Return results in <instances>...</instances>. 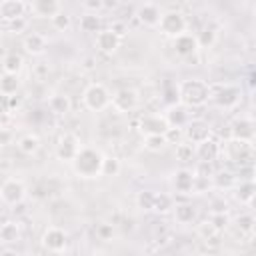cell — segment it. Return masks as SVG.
Listing matches in <instances>:
<instances>
[{
	"instance_id": "cell-1",
	"label": "cell",
	"mask_w": 256,
	"mask_h": 256,
	"mask_svg": "<svg viewBox=\"0 0 256 256\" xmlns=\"http://www.w3.org/2000/svg\"><path fill=\"white\" fill-rule=\"evenodd\" d=\"M176 92H178V100L186 108H200V106L210 102L212 86L200 78H188V80L178 84Z\"/></svg>"
},
{
	"instance_id": "cell-2",
	"label": "cell",
	"mask_w": 256,
	"mask_h": 256,
	"mask_svg": "<svg viewBox=\"0 0 256 256\" xmlns=\"http://www.w3.org/2000/svg\"><path fill=\"white\" fill-rule=\"evenodd\" d=\"M102 160H104V154L100 150L90 148V146H86V148L80 146L78 154L74 156V160L70 164H72V170L76 172V176L92 180V178L102 176Z\"/></svg>"
},
{
	"instance_id": "cell-3",
	"label": "cell",
	"mask_w": 256,
	"mask_h": 256,
	"mask_svg": "<svg viewBox=\"0 0 256 256\" xmlns=\"http://www.w3.org/2000/svg\"><path fill=\"white\" fill-rule=\"evenodd\" d=\"M110 100H112L110 90L104 84H100V82L88 84L84 88V92H82V104L90 112H102V110H106L110 106Z\"/></svg>"
},
{
	"instance_id": "cell-4",
	"label": "cell",
	"mask_w": 256,
	"mask_h": 256,
	"mask_svg": "<svg viewBox=\"0 0 256 256\" xmlns=\"http://www.w3.org/2000/svg\"><path fill=\"white\" fill-rule=\"evenodd\" d=\"M164 36L168 38H176L180 36L182 32H186L188 28V22H186V16L178 10H168V12H162L160 14V22L156 26Z\"/></svg>"
},
{
	"instance_id": "cell-5",
	"label": "cell",
	"mask_w": 256,
	"mask_h": 256,
	"mask_svg": "<svg viewBox=\"0 0 256 256\" xmlns=\"http://www.w3.org/2000/svg\"><path fill=\"white\" fill-rule=\"evenodd\" d=\"M26 184L20 178H6L0 184V200L6 206H20L26 200Z\"/></svg>"
},
{
	"instance_id": "cell-6",
	"label": "cell",
	"mask_w": 256,
	"mask_h": 256,
	"mask_svg": "<svg viewBox=\"0 0 256 256\" xmlns=\"http://www.w3.org/2000/svg\"><path fill=\"white\" fill-rule=\"evenodd\" d=\"M220 156L228 162H250L252 158V142H242L230 138L226 144H220Z\"/></svg>"
},
{
	"instance_id": "cell-7",
	"label": "cell",
	"mask_w": 256,
	"mask_h": 256,
	"mask_svg": "<svg viewBox=\"0 0 256 256\" xmlns=\"http://www.w3.org/2000/svg\"><path fill=\"white\" fill-rule=\"evenodd\" d=\"M240 98H242L240 90H238L236 86H230V84L220 86V88H216V90L210 92V102H214V104H216L218 108H222V110H232V108H236L238 102H240Z\"/></svg>"
},
{
	"instance_id": "cell-8",
	"label": "cell",
	"mask_w": 256,
	"mask_h": 256,
	"mask_svg": "<svg viewBox=\"0 0 256 256\" xmlns=\"http://www.w3.org/2000/svg\"><path fill=\"white\" fill-rule=\"evenodd\" d=\"M138 102H140V96L134 88H120L118 92L112 94L110 106L120 114H128L138 108Z\"/></svg>"
},
{
	"instance_id": "cell-9",
	"label": "cell",
	"mask_w": 256,
	"mask_h": 256,
	"mask_svg": "<svg viewBox=\"0 0 256 256\" xmlns=\"http://www.w3.org/2000/svg\"><path fill=\"white\" fill-rule=\"evenodd\" d=\"M40 242H42V248H44V250L54 252V254H60V252H64L66 246H68V234H66V230H62V228H58V226H48V228L44 230Z\"/></svg>"
},
{
	"instance_id": "cell-10",
	"label": "cell",
	"mask_w": 256,
	"mask_h": 256,
	"mask_svg": "<svg viewBox=\"0 0 256 256\" xmlns=\"http://www.w3.org/2000/svg\"><path fill=\"white\" fill-rule=\"evenodd\" d=\"M208 138H212V128H210V124L208 122H204V120H188V124L184 126V140L186 142H190V144H200V142H204V140H208Z\"/></svg>"
},
{
	"instance_id": "cell-11",
	"label": "cell",
	"mask_w": 256,
	"mask_h": 256,
	"mask_svg": "<svg viewBox=\"0 0 256 256\" xmlns=\"http://www.w3.org/2000/svg\"><path fill=\"white\" fill-rule=\"evenodd\" d=\"M80 150V140L76 134L72 132H64L56 144V158L62 160V162H72L74 156L78 154Z\"/></svg>"
},
{
	"instance_id": "cell-12",
	"label": "cell",
	"mask_w": 256,
	"mask_h": 256,
	"mask_svg": "<svg viewBox=\"0 0 256 256\" xmlns=\"http://www.w3.org/2000/svg\"><path fill=\"white\" fill-rule=\"evenodd\" d=\"M138 130H140L142 136L164 134L168 130V122H166L164 114H144V116H140Z\"/></svg>"
},
{
	"instance_id": "cell-13",
	"label": "cell",
	"mask_w": 256,
	"mask_h": 256,
	"mask_svg": "<svg viewBox=\"0 0 256 256\" xmlns=\"http://www.w3.org/2000/svg\"><path fill=\"white\" fill-rule=\"evenodd\" d=\"M254 120L248 116H240L230 126V138L242 140V142H254Z\"/></svg>"
},
{
	"instance_id": "cell-14",
	"label": "cell",
	"mask_w": 256,
	"mask_h": 256,
	"mask_svg": "<svg viewBox=\"0 0 256 256\" xmlns=\"http://www.w3.org/2000/svg\"><path fill=\"white\" fill-rule=\"evenodd\" d=\"M120 42H122V38L116 32H112L110 28H102L100 32H96V48L102 54H114L120 48Z\"/></svg>"
},
{
	"instance_id": "cell-15",
	"label": "cell",
	"mask_w": 256,
	"mask_h": 256,
	"mask_svg": "<svg viewBox=\"0 0 256 256\" xmlns=\"http://www.w3.org/2000/svg\"><path fill=\"white\" fill-rule=\"evenodd\" d=\"M172 186H174L176 194H182V196L192 194V190H194V170H188V168L176 170L174 176H172Z\"/></svg>"
},
{
	"instance_id": "cell-16",
	"label": "cell",
	"mask_w": 256,
	"mask_h": 256,
	"mask_svg": "<svg viewBox=\"0 0 256 256\" xmlns=\"http://www.w3.org/2000/svg\"><path fill=\"white\" fill-rule=\"evenodd\" d=\"M174 40V52L182 58H188V56H194L200 48H198V42H196V36L190 34V32H182L180 36L172 38Z\"/></svg>"
},
{
	"instance_id": "cell-17",
	"label": "cell",
	"mask_w": 256,
	"mask_h": 256,
	"mask_svg": "<svg viewBox=\"0 0 256 256\" xmlns=\"http://www.w3.org/2000/svg\"><path fill=\"white\" fill-rule=\"evenodd\" d=\"M22 48H24V52L30 54V56H42V54L46 52V48H48V40H46V36L40 34V32H30V34L24 36Z\"/></svg>"
},
{
	"instance_id": "cell-18",
	"label": "cell",
	"mask_w": 256,
	"mask_h": 256,
	"mask_svg": "<svg viewBox=\"0 0 256 256\" xmlns=\"http://www.w3.org/2000/svg\"><path fill=\"white\" fill-rule=\"evenodd\" d=\"M160 8L156 6V4H152V2H146V4H142L138 10H136V18H138V22L142 24V26H146V28H156L158 26V22H160Z\"/></svg>"
},
{
	"instance_id": "cell-19",
	"label": "cell",
	"mask_w": 256,
	"mask_h": 256,
	"mask_svg": "<svg viewBox=\"0 0 256 256\" xmlns=\"http://www.w3.org/2000/svg\"><path fill=\"white\" fill-rule=\"evenodd\" d=\"M194 152H196L198 162H214L220 156V144L214 138H208V140L196 144L194 146Z\"/></svg>"
},
{
	"instance_id": "cell-20",
	"label": "cell",
	"mask_w": 256,
	"mask_h": 256,
	"mask_svg": "<svg viewBox=\"0 0 256 256\" xmlns=\"http://www.w3.org/2000/svg\"><path fill=\"white\" fill-rule=\"evenodd\" d=\"M30 10L36 18H52L62 10V6L60 0H32Z\"/></svg>"
},
{
	"instance_id": "cell-21",
	"label": "cell",
	"mask_w": 256,
	"mask_h": 256,
	"mask_svg": "<svg viewBox=\"0 0 256 256\" xmlns=\"http://www.w3.org/2000/svg\"><path fill=\"white\" fill-rule=\"evenodd\" d=\"M168 126H174V128H184L190 120V114H188V108L184 104H172L168 108V112L164 114Z\"/></svg>"
},
{
	"instance_id": "cell-22",
	"label": "cell",
	"mask_w": 256,
	"mask_h": 256,
	"mask_svg": "<svg viewBox=\"0 0 256 256\" xmlns=\"http://www.w3.org/2000/svg\"><path fill=\"white\" fill-rule=\"evenodd\" d=\"M172 214L178 224H192L198 218V210L192 202H176L172 208Z\"/></svg>"
},
{
	"instance_id": "cell-23",
	"label": "cell",
	"mask_w": 256,
	"mask_h": 256,
	"mask_svg": "<svg viewBox=\"0 0 256 256\" xmlns=\"http://www.w3.org/2000/svg\"><path fill=\"white\" fill-rule=\"evenodd\" d=\"M232 190H234V198H236V202H240V204H244V206H250V204H252L254 194H256L254 180H238L236 186H234Z\"/></svg>"
},
{
	"instance_id": "cell-24",
	"label": "cell",
	"mask_w": 256,
	"mask_h": 256,
	"mask_svg": "<svg viewBox=\"0 0 256 256\" xmlns=\"http://www.w3.org/2000/svg\"><path fill=\"white\" fill-rule=\"evenodd\" d=\"M24 12H26V4L22 0H2L0 2V18L6 22L24 16Z\"/></svg>"
},
{
	"instance_id": "cell-25",
	"label": "cell",
	"mask_w": 256,
	"mask_h": 256,
	"mask_svg": "<svg viewBox=\"0 0 256 256\" xmlns=\"http://www.w3.org/2000/svg\"><path fill=\"white\" fill-rule=\"evenodd\" d=\"M48 108H50V112L56 114V116H66V114L72 110V100H70V96H66V94H52V96L48 98Z\"/></svg>"
},
{
	"instance_id": "cell-26",
	"label": "cell",
	"mask_w": 256,
	"mask_h": 256,
	"mask_svg": "<svg viewBox=\"0 0 256 256\" xmlns=\"http://www.w3.org/2000/svg\"><path fill=\"white\" fill-rule=\"evenodd\" d=\"M210 180H212V186L218 190H232L238 182V176L228 170H220V172H214Z\"/></svg>"
},
{
	"instance_id": "cell-27",
	"label": "cell",
	"mask_w": 256,
	"mask_h": 256,
	"mask_svg": "<svg viewBox=\"0 0 256 256\" xmlns=\"http://www.w3.org/2000/svg\"><path fill=\"white\" fill-rule=\"evenodd\" d=\"M176 200L172 194H166V192H156L154 194V206H152V212L156 214H170L172 208H174Z\"/></svg>"
},
{
	"instance_id": "cell-28",
	"label": "cell",
	"mask_w": 256,
	"mask_h": 256,
	"mask_svg": "<svg viewBox=\"0 0 256 256\" xmlns=\"http://www.w3.org/2000/svg\"><path fill=\"white\" fill-rule=\"evenodd\" d=\"M16 146H18V150H20L22 154L34 156V154L40 150V138H38L36 134H24V136L18 138Z\"/></svg>"
},
{
	"instance_id": "cell-29",
	"label": "cell",
	"mask_w": 256,
	"mask_h": 256,
	"mask_svg": "<svg viewBox=\"0 0 256 256\" xmlns=\"http://www.w3.org/2000/svg\"><path fill=\"white\" fill-rule=\"evenodd\" d=\"M80 30L84 34H96L102 30V18L98 16V12H88L80 18Z\"/></svg>"
},
{
	"instance_id": "cell-30",
	"label": "cell",
	"mask_w": 256,
	"mask_h": 256,
	"mask_svg": "<svg viewBox=\"0 0 256 256\" xmlns=\"http://www.w3.org/2000/svg\"><path fill=\"white\" fill-rule=\"evenodd\" d=\"M0 64H2V72L6 74H20V70L24 68V58L16 52H8Z\"/></svg>"
},
{
	"instance_id": "cell-31",
	"label": "cell",
	"mask_w": 256,
	"mask_h": 256,
	"mask_svg": "<svg viewBox=\"0 0 256 256\" xmlns=\"http://www.w3.org/2000/svg\"><path fill=\"white\" fill-rule=\"evenodd\" d=\"M20 90V78L18 74H2L0 76V92L6 94V96H12V94H18Z\"/></svg>"
},
{
	"instance_id": "cell-32",
	"label": "cell",
	"mask_w": 256,
	"mask_h": 256,
	"mask_svg": "<svg viewBox=\"0 0 256 256\" xmlns=\"http://www.w3.org/2000/svg\"><path fill=\"white\" fill-rule=\"evenodd\" d=\"M20 240V226L16 222H6L2 228H0V242L2 244H14Z\"/></svg>"
},
{
	"instance_id": "cell-33",
	"label": "cell",
	"mask_w": 256,
	"mask_h": 256,
	"mask_svg": "<svg viewBox=\"0 0 256 256\" xmlns=\"http://www.w3.org/2000/svg\"><path fill=\"white\" fill-rule=\"evenodd\" d=\"M168 146V140L164 134H150V136H144V148L148 152H162L166 150Z\"/></svg>"
},
{
	"instance_id": "cell-34",
	"label": "cell",
	"mask_w": 256,
	"mask_h": 256,
	"mask_svg": "<svg viewBox=\"0 0 256 256\" xmlns=\"http://www.w3.org/2000/svg\"><path fill=\"white\" fill-rule=\"evenodd\" d=\"M174 156H176V160H180V162H192V160L196 158V152H194V144L180 140V142L176 144Z\"/></svg>"
},
{
	"instance_id": "cell-35",
	"label": "cell",
	"mask_w": 256,
	"mask_h": 256,
	"mask_svg": "<svg viewBox=\"0 0 256 256\" xmlns=\"http://www.w3.org/2000/svg\"><path fill=\"white\" fill-rule=\"evenodd\" d=\"M120 170H122V164H120V160L116 156H104V160H102V176L114 178V176L120 174Z\"/></svg>"
},
{
	"instance_id": "cell-36",
	"label": "cell",
	"mask_w": 256,
	"mask_h": 256,
	"mask_svg": "<svg viewBox=\"0 0 256 256\" xmlns=\"http://www.w3.org/2000/svg\"><path fill=\"white\" fill-rule=\"evenodd\" d=\"M154 194L152 190H140L136 194V206L142 210V212H152V206H154Z\"/></svg>"
},
{
	"instance_id": "cell-37",
	"label": "cell",
	"mask_w": 256,
	"mask_h": 256,
	"mask_svg": "<svg viewBox=\"0 0 256 256\" xmlns=\"http://www.w3.org/2000/svg\"><path fill=\"white\" fill-rule=\"evenodd\" d=\"M50 22H52L54 30H58V32H66V30H70V26H72V18H70V14H66L64 10H60L56 16H52Z\"/></svg>"
},
{
	"instance_id": "cell-38",
	"label": "cell",
	"mask_w": 256,
	"mask_h": 256,
	"mask_svg": "<svg viewBox=\"0 0 256 256\" xmlns=\"http://www.w3.org/2000/svg\"><path fill=\"white\" fill-rule=\"evenodd\" d=\"M208 222L212 224V228H214L216 232H222V230L228 228V224H230V216H228L226 210H224V212H212Z\"/></svg>"
},
{
	"instance_id": "cell-39",
	"label": "cell",
	"mask_w": 256,
	"mask_h": 256,
	"mask_svg": "<svg viewBox=\"0 0 256 256\" xmlns=\"http://www.w3.org/2000/svg\"><path fill=\"white\" fill-rule=\"evenodd\" d=\"M236 226H238V230L242 234H252L254 232V226H256V220H254V216L250 212H244V214H240L236 218Z\"/></svg>"
},
{
	"instance_id": "cell-40",
	"label": "cell",
	"mask_w": 256,
	"mask_h": 256,
	"mask_svg": "<svg viewBox=\"0 0 256 256\" xmlns=\"http://www.w3.org/2000/svg\"><path fill=\"white\" fill-rule=\"evenodd\" d=\"M196 42H198V48H210L216 42V32L212 28H204L202 32H198Z\"/></svg>"
},
{
	"instance_id": "cell-41",
	"label": "cell",
	"mask_w": 256,
	"mask_h": 256,
	"mask_svg": "<svg viewBox=\"0 0 256 256\" xmlns=\"http://www.w3.org/2000/svg\"><path fill=\"white\" fill-rule=\"evenodd\" d=\"M168 144H178L180 140H184V128H174V126H168V130L164 132Z\"/></svg>"
},
{
	"instance_id": "cell-42",
	"label": "cell",
	"mask_w": 256,
	"mask_h": 256,
	"mask_svg": "<svg viewBox=\"0 0 256 256\" xmlns=\"http://www.w3.org/2000/svg\"><path fill=\"white\" fill-rule=\"evenodd\" d=\"M96 236H98L100 240H112V236H114V226L108 224V222L98 224V226H96Z\"/></svg>"
},
{
	"instance_id": "cell-43",
	"label": "cell",
	"mask_w": 256,
	"mask_h": 256,
	"mask_svg": "<svg viewBox=\"0 0 256 256\" xmlns=\"http://www.w3.org/2000/svg\"><path fill=\"white\" fill-rule=\"evenodd\" d=\"M26 26H28V22H26V18L24 16H20V18H14V20H10L8 22V28H10V32H24L26 30Z\"/></svg>"
},
{
	"instance_id": "cell-44",
	"label": "cell",
	"mask_w": 256,
	"mask_h": 256,
	"mask_svg": "<svg viewBox=\"0 0 256 256\" xmlns=\"http://www.w3.org/2000/svg\"><path fill=\"white\" fill-rule=\"evenodd\" d=\"M14 140V132L6 126H0V146H10Z\"/></svg>"
},
{
	"instance_id": "cell-45",
	"label": "cell",
	"mask_w": 256,
	"mask_h": 256,
	"mask_svg": "<svg viewBox=\"0 0 256 256\" xmlns=\"http://www.w3.org/2000/svg\"><path fill=\"white\" fill-rule=\"evenodd\" d=\"M20 106H22V98H20L18 94L8 96V112H10V114H14L16 110H20Z\"/></svg>"
},
{
	"instance_id": "cell-46",
	"label": "cell",
	"mask_w": 256,
	"mask_h": 256,
	"mask_svg": "<svg viewBox=\"0 0 256 256\" xmlns=\"http://www.w3.org/2000/svg\"><path fill=\"white\" fill-rule=\"evenodd\" d=\"M84 6L88 8V12H100L104 8V0H84Z\"/></svg>"
},
{
	"instance_id": "cell-47",
	"label": "cell",
	"mask_w": 256,
	"mask_h": 256,
	"mask_svg": "<svg viewBox=\"0 0 256 256\" xmlns=\"http://www.w3.org/2000/svg\"><path fill=\"white\" fill-rule=\"evenodd\" d=\"M110 30H112V32H116V34L122 38V36L126 34V24H124V22H112Z\"/></svg>"
},
{
	"instance_id": "cell-48",
	"label": "cell",
	"mask_w": 256,
	"mask_h": 256,
	"mask_svg": "<svg viewBox=\"0 0 256 256\" xmlns=\"http://www.w3.org/2000/svg\"><path fill=\"white\" fill-rule=\"evenodd\" d=\"M6 114H10L8 112V96L0 92V116H6Z\"/></svg>"
},
{
	"instance_id": "cell-49",
	"label": "cell",
	"mask_w": 256,
	"mask_h": 256,
	"mask_svg": "<svg viewBox=\"0 0 256 256\" xmlns=\"http://www.w3.org/2000/svg\"><path fill=\"white\" fill-rule=\"evenodd\" d=\"M228 206H226V202L224 200H216L214 204H212V212H224Z\"/></svg>"
},
{
	"instance_id": "cell-50",
	"label": "cell",
	"mask_w": 256,
	"mask_h": 256,
	"mask_svg": "<svg viewBox=\"0 0 256 256\" xmlns=\"http://www.w3.org/2000/svg\"><path fill=\"white\" fill-rule=\"evenodd\" d=\"M94 66H96V60H94V58H86V60H84V68H86V70H92Z\"/></svg>"
},
{
	"instance_id": "cell-51",
	"label": "cell",
	"mask_w": 256,
	"mask_h": 256,
	"mask_svg": "<svg viewBox=\"0 0 256 256\" xmlns=\"http://www.w3.org/2000/svg\"><path fill=\"white\" fill-rule=\"evenodd\" d=\"M6 222H8V216H6L4 212H0V228H2V226H4Z\"/></svg>"
},
{
	"instance_id": "cell-52",
	"label": "cell",
	"mask_w": 256,
	"mask_h": 256,
	"mask_svg": "<svg viewBox=\"0 0 256 256\" xmlns=\"http://www.w3.org/2000/svg\"><path fill=\"white\" fill-rule=\"evenodd\" d=\"M6 54H8V52H6V48H4L2 44H0V62L4 60V56H6Z\"/></svg>"
},
{
	"instance_id": "cell-53",
	"label": "cell",
	"mask_w": 256,
	"mask_h": 256,
	"mask_svg": "<svg viewBox=\"0 0 256 256\" xmlns=\"http://www.w3.org/2000/svg\"><path fill=\"white\" fill-rule=\"evenodd\" d=\"M0 2H2V0H0Z\"/></svg>"
}]
</instances>
